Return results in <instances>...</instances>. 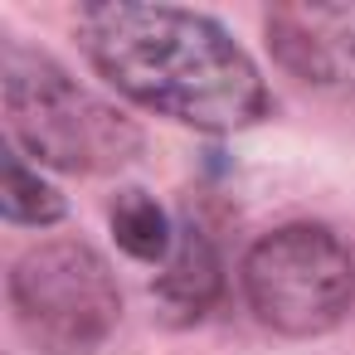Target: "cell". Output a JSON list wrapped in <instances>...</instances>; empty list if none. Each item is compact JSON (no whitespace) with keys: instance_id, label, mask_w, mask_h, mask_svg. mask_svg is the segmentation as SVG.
Here are the masks:
<instances>
[{"instance_id":"obj_6","label":"cell","mask_w":355,"mask_h":355,"mask_svg":"<svg viewBox=\"0 0 355 355\" xmlns=\"http://www.w3.org/2000/svg\"><path fill=\"white\" fill-rule=\"evenodd\" d=\"M156 297L185 321L205 316L209 302L219 297V258H214V248H209V239L200 229H175V248L161 263Z\"/></svg>"},{"instance_id":"obj_1","label":"cell","mask_w":355,"mask_h":355,"mask_svg":"<svg viewBox=\"0 0 355 355\" xmlns=\"http://www.w3.org/2000/svg\"><path fill=\"white\" fill-rule=\"evenodd\" d=\"M78 35L98 73L132 103L200 132H239L268 112L253 59L209 20L175 6H88Z\"/></svg>"},{"instance_id":"obj_2","label":"cell","mask_w":355,"mask_h":355,"mask_svg":"<svg viewBox=\"0 0 355 355\" xmlns=\"http://www.w3.org/2000/svg\"><path fill=\"white\" fill-rule=\"evenodd\" d=\"M6 117L10 137L40 166L59 171H112L141 151V132L78 88L59 64L6 49Z\"/></svg>"},{"instance_id":"obj_8","label":"cell","mask_w":355,"mask_h":355,"mask_svg":"<svg viewBox=\"0 0 355 355\" xmlns=\"http://www.w3.org/2000/svg\"><path fill=\"white\" fill-rule=\"evenodd\" d=\"M0 209H6L10 224H30V229H49L64 219V195L40 175L30 171L15 151L6 156V180H0Z\"/></svg>"},{"instance_id":"obj_7","label":"cell","mask_w":355,"mask_h":355,"mask_svg":"<svg viewBox=\"0 0 355 355\" xmlns=\"http://www.w3.org/2000/svg\"><path fill=\"white\" fill-rule=\"evenodd\" d=\"M112 239L127 258L137 263H166L171 248H175V229L166 219V209L146 195V190H122L117 205H112Z\"/></svg>"},{"instance_id":"obj_5","label":"cell","mask_w":355,"mask_h":355,"mask_svg":"<svg viewBox=\"0 0 355 355\" xmlns=\"http://www.w3.org/2000/svg\"><path fill=\"white\" fill-rule=\"evenodd\" d=\"M268 44L297 78L345 83L355 78V6H277L268 10Z\"/></svg>"},{"instance_id":"obj_3","label":"cell","mask_w":355,"mask_h":355,"mask_svg":"<svg viewBox=\"0 0 355 355\" xmlns=\"http://www.w3.org/2000/svg\"><path fill=\"white\" fill-rule=\"evenodd\" d=\"M10 311L20 336L44 355H88L122 321V292L107 263L78 243L54 239L30 248L10 272Z\"/></svg>"},{"instance_id":"obj_4","label":"cell","mask_w":355,"mask_h":355,"mask_svg":"<svg viewBox=\"0 0 355 355\" xmlns=\"http://www.w3.org/2000/svg\"><path fill=\"white\" fill-rule=\"evenodd\" d=\"M248 306L282 336L331 331L355 297V263L321 224H282L243 258Z\"/></svg>"}]
</instances>
